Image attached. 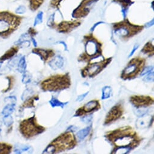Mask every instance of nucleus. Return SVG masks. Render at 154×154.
Returning <instances> with one entry per match:
<instances>
[{
	"label": "nucleus",
	"instance_id": "obj_1",
	"mask_svg": "<svg viewBox=\"0 0 154 154\" xmlns=\"http://www.w3.org/2000/svg\"><path fill=\"white\" fill-rule=\"evenodd\" d=\"M22 17L8 11H0V37L6 39L17 30Z\"/></svg>",
	"mask_w": 154,
	"mask_h": 154
},
{
	"label": "nucleus",
	"instance_id": "obj_2",
	"mask_svg": "<svg viewBox=\"0 0 154 154\" xmlns=\"http://www.w3.org/2000/svg\"><path fill=\"white\" fill-rule=\"evenodd\" d=\"M75 138L71 132H65L53 140L43 153H51L63 151L65 149H70L75 146Z\"/></svg>",
	"mask_w": 154,
	"mask_h": 154
},
{
	"label": "nucleus",
	"instance_id": "obj_3",
	"mask_svg": "<svg viewBox=\"0 0 154 154\" xmlns=\"http://www.w3.org/2000/svg\"><path fill=\"white\" fill-rule=\"evenodd\" d=\"M134 134L130 128H123L108 134V138L116 143L117 147H130L135 141Z\"/></svg>",
	"mask_w": 154,
	"mask_h": 154
},
{
	"label": "nucleus",
	"instance_id": "obj_4",
	"mask_svg": "<svg viewBox=\"0 0 154 154\" xmlns=\"http://www.w3.org/2000/svg\"><path fill=\"white\" fill-rule=\"evenodd\" d=\"M70 85V80L68 74L57 75L48 77L41 83L43 90L56 91L67 88Z\"/></svg>",
	"mask_w": 154,
	"mask_h": 154
},
{
	"label": "nucleus",
	"instance_id": "obj_5",
	"mask_svg": "<svg viewBox=\"0 0 154 154\" xmlns=\"http://www.w3.org/2000/svg\"><path fill=\"white\" fill-rule=\"evenodd\" d=\"M19 130L24 137L29 138L43 132L45 128L38 125L35 117H32L21 123Z\"/></svg>",
	"mask_w": 154,
	"mask_h": 154
},
{
	"label": "nucleus",
	"instance_id": "obj_6",
	"mask_svg": "<svg viewBox=\"0 0 154 154\" xmlns=\"http://www.w3.org/2000/svg\"><path fill=\"white\" fill-rule=\"evenodd\" d=\"M144 62L145 61L141 58H134L132 59L123 71L122 77L126 79L135 77L144 65Z\"/></svg>",
	"mask_w": 154,
	"mask_h": 154
},
{
	"label": "nucleus",
	"instance_id": "obj_7",
	"mask_svg": "<svg viewBox=\"0 0 154 154\" xmlns=\"http://www.w3.org/2000/svg\"><path fill=\"white\" fill-rule=\"evenodd\" d=\"M111 61L110 58L109 60H105L103 62H100L99 63L93 62L90 63L89 65L83 69L82 72V76L85 77L86 76H89V77H93L96 76V74L100 73L103 68L106 67Z\"/></svg>",
	"mask_w": 154,
	"mask_h": 154
},
{
	"label": "nucleus",
	"instance_id": "obj_8",
	"mask_svg": "<svg viewBox=\"0 0 154 154\" xmlns=\"http://www.w3.org/2000/svg\"><path fill=\"white\" fill-rule=\"evenodd\" d=\"M130 100L133 105L137 108L149 106L153 102V100L151 97L145 96H132L131 97Z\"/></svg>",
	"mask_w": 154,
	"mask_h": 154
},
{
	"label": "nucleus",
	"instance_id": "obj_9",
	"mask_svg": "<svg viewBox=\"0 0 154 154\" xmlns=\"http://www.w3.org/2000/svg\"><path fill=\"white\" fill-rule=\"evenodd\" d=\"M123 112V110L122 106L120 105V104H118V105L114 106L108 113L105 123L108 124L117 120V119H118L122 116Z\"/></svg>",
	"mask_w": 154,
	"mask_h": 154
},
{
	"label": "nucleus",
	"instance_id": "obj_10",
	"mask_svg": "<svg viewBox=\"0 0 154 154\" xmlns=\"http://www.w3.org/2000/svg\"><path fill=\"white\" fill-rule=\"evenodd\" d=\"M101 45L95 39H89L85 44V50L89 56H96L97 53L100 54Z\"/></svg>",
	"mask_w": 154,
	"mask_h": 154
},
{
	"label": "nucleus",
	"instance_id": "obj_11",
	"mask_svg": "<svg viewBox=\"0 0 154 154\" xmlns=\"http://www.w3.org/2000/svg\"><path fill=\"white\" fill-rule=\"evenodd\" d=\"M98 106V101L96 100H91L90 102L86 103L85 105L82 106V108H79L76 112L74 116H82L83 114L91 112L97 109Z\"/></svg>",
	"mask_w": 154,
	"mask_h": 154
},
{
	"label": "nucleus",
	"instance_id": "obj_12",
	"mask_svg": "<svg viewBox=\"0 0 154 154\" xmlns=\"http://www.w3.org/2000/svg\"><path fill=\"white\" fill-rule=\"evenodd\" d=\"M32 52L34 54H38L41 59L43 61H47L48 58L53 55V52L52 50H44V49H39V48H35L33 49Z\"/></svg>",
	"mask_w": 154,
	"mask_h": 154
},
{
	"label": "nucleus",
	"instance_id": "obj_13",
	"mask_svg": "<svg viewBox=\"0 0 154 154\" xmlns=\"http://www.w3.org/2000/svg\"><path fill=\"white\" fill-rule=\"evenodd\" d=\"M63 59L61 56H56L49 62L48 64L53 69L61 68L63 65Z\"/></svg>",
	"mask_w": 154,
	"mask_h": 154
},
{
	"label": "nucleus",
	"instance_id": "obj_14",
	"mask_svg": "<svg viewBox=\"0 0 154 154\" xmlns=\"http://www.w3.org/2000/svg\"><path fill=\"white\" fill-rule=\"evenodd\" d=\"M80 22L74 21V22H62L59 24V29L61 32H67L69 30H71V29L74 27L79 26Z\"/></svg>",
	"mask_w": 154,
	"mask_h": 154
},
{
	"label": "nucleus",
	"instance_id": "obj_15",
	"mask_svg": "<svg viewBox=\"0 0 154 154\" xmlns=\"http://www.w3.org/2000/svg\"><path fill=\"white\" fill-rule=\"evenodd\" d=\"M18 51V48L17 47H12L11 48H10L8 51L5 53L0 58V61L3 62L5 60L11 59L14 56L15 54L17 53Z\"/></svg>",
	"mask_w": 154,
	"mask_h": 154
},
{
	"label": "nucleus",
	"instance_id": "obj_16",
	"mask_svg": "<svg viewBox=\"0 0 154 154\" xmlns=\"http://www.w3.org/2000/svg\"><path fill=\"white\" fill-rule=\"evenodd\" d=\"M91 130V126H87L79 131L77 134V136L78 138L81 140H84V139L88 136L89 132H90Z\"/></svg>",
	"mask_w": 154,
	"mask_h": 154
},
{
	"label": "nucleus",
	"instance_id": "obj_17",
	"mask_svg": "<svg viewBox=\"0 0 154 154\" xmlns=\"http://www.w3.org/2000/svg\"><path fill=\"white\" fill-rule=\"evenodd\" d=\"M44 0H29V7L32 11H35L40 7Z\"/></svg>",
	"mask_w": 154,
	"mask_h": 154
},
{
	"label": "nucleus",
	"instance_id": "obj_18",
	"mask_svg": "<svg viewBox=\"0 0 154 154\" xmlns=\"http://www.w3.org/2000/svg\"><path fill=\"white\" fill-rule=\"evenodd\" d=\"M15 104L16 103H11L5 106L2 111V114H3V115L4 116L11 115L15 110Z\"/></svg>",
	"mask_w": 154,
	"mask_h": 154
},
{
	"label": "nucleus",
	"instance_id": "obj_19",
	"mask_svg": "<svg viewBox=\"0 0 154 154\" xmlns=\"http://www.w3.org/2000/svg\"><path fill=\"white\" fill-rule=\"evenodd\" d=\"M26 57L22 56L20 58L18 63V71L21 73H24L26 72Z\"/></svg>",
	"mask_w": 154,
	"mask_h": 154
},
{
	"label": "nucleus",
	"instance_id": "obj_20",
	"mask_svg": "<svg viewBox=\"0 0 154 154\" xmlns=\"http://www.w3.org/2000/svg\"><path fill=\"white\" fill-rule=\"evenodd\" d=\"M12 146L7 143H0V153H9L11 152Z\"/></svg>",
	"mask_w": 154,
	"mask_h": 154
},
{
	"label": "nucleus",
	"instance_id": "obj_21",
	"mask_svg": "<svg viewBox=\"0 0 154 154\" xmlns=\"http://www.w3.org/2000/svg\"><path fill=\"white\" fill-rule=\"evenodd\" d=\"M112 93V89L110 87L106 86L102 89V99L105 100V99L111 97Z\"/></svg>",
	"mask_w": 154,
	"mask_h": 154
},
{
	"label": "nucleus",
	"instance_id": "obj_22",
	"mask_svg": "<svg viewBox=\"0 0 154 154\" xmlns=\"http://www.w3.org/2000/svg\"><path fill=\"white\" fill-rule=\"evenodd\" d=\"M51 106L52 107H61V108H63L64 106L66 105L67 104V102L66 103H63L59 101V100H58L57 98H54V97H52V99L49 102Z\"/></svg>",
	"mask_w": 154,
	"mask_h": 154
},
{
	"label": "nucleus",
	"instance_id": "obj_23",
	"mask_svg": "<svg viewBox=\"0 0 154 154\" xmlns=\"http://www.w3.org/2000/svg\"><path fill=\"white\" fill-rule=\"evenodd\" d=\"M141 52L145 53V54H149L151 56V54L153 55V45L151 44V42H148L147 44H146V46L143 47L142 49Z\"/></svg>",
	"mask_w": 154,
	"mask_h": 154
},
{
	"label": "nucleus",
	"instance_id": "obj_24",
	"mask_svg": "<svg viewBox=\"0 0 154 154\" xmlns=\"http://www.w3.org/2000/svg\"><path fill=\"white\" fill-rule=\"evenodd\" d=\"M13 122V118L11 115L4 116V117L3 118V123L6 126L9 127L10 126H11Z\"/></svg>",
	"mask_w": 154,
	"mask_h": 154
},
{
	"label": "nucleus",
	"instance_id": "obj_25",
	"mask_svg": "<svg viewBox=\"0 0 154 154\" xmlns=\"http://www.w3.org/2000/svg\"><path fill=\"white\" fill-rule=\"evenodd\" d=\"M42 18H43V12H39L37 16L36 17L35 19H34V26H37L38 24H41L42 22Z\"/></svg>",
	"mask_w": 154,
	"mask_h": 154
},
{
	"label": "nucleus",
	"instance_id": "obj_26",
	"mask_svg": "<svg viewBox=\"0 0 154 154\" xmlns=\"http://www.w3.org/2000/svg\"><path fill=\"white\" fill-rule=\"evenodd\" d=\"M153 67L152 66H149V67H146L145 68H144L143 70L141 73V74H140L141 76H145V75H146V74L153 71Z\"/></svg>",
	"mask_w": 154,
	"mask_h": 154
},
{
	"label": "nucleus",
	"instance_id": "obj_27",
	"mask_svg": "<svg viewBox=\"0 0 154 154\" xmlns=\"http://www.w3.org/2000/svg\"><path fill=\"white\" fill-rule=\"evenodd\" d=\"M33 100L34 98H29L27 101L25 102L23 104V106L26 108H32L34 106V104H33Z\"/></svg>",
	"mask_w": 154,
	"mask_h": 154
},
{
	"label": "nucleus",
	"instance_id": "obj_28",
	"mask_svg": "<svg viewBox=\"0 0 154 154\" xmlns=\"http://www.w3.org/2000/svg\"><path fill=\"white\" fill-rule=\"evenodd\" d=\"M153 72L152 71L149 74H146V76L144 79V81L146 82H151L153 81Z\"/></svg>",
	"mask_w": 154,
	"mask_h": 154
},
{
	"label": "nucleus",
	"instance_id": "obj_29",
	"mask_svg": "<svg viewBox=\"0 0 154 154\" xmlns=\"http://www.w3.org/2000/svg\"><path fill=\"white\" fill-rule=\"evenodd\" d=\"M26 11V8L24 6H19L15 11V13L18 15H22L24 14Z\"/></svg>",
	"mask_w": 154,
	"mask_h": 154
},
{
	"label": "nucleus",
	"instance_id": "obj_30",
	"mask_svg": "<svg viewBox=\"0 0 154 154\" xmlns=\"http://www.w3.org/2000/svg\"><path fill=\"white\" fill-rule=\"evenodd\" d=\"M31 78L30 77V75L28 74L24 73V76L22 77V82L24 83H27L30 82Z\"/></svg>",
	"mask_w": 154,
	"mask_h": 154
},
{
	"label": "nucleus",
	"instance_id": "obj_31",
	"mask_svg": "<svg viewBox=\"0 0 154 154\" xmlns=\"http://www.w3.org/2000/svg\"><path fill=\"white\" fill-rule=\"evenodd\" d=\"M88 92H87L85 93L81 94V95H80V96H79L77 97V98L76 99V101H78V102H81V101H82L83 100V99L85 98V97L88 95Z\"/></svg>",
	"mask_w": 154,
	"mask_h": 154
},
{
	"label": "nucleus",
	"instance_id": "obj_32",
	"mask_svg": "<svg viewBox=\"0 0 154 154\" xmlns=\"http://www.w3.org/2000/svg\"><path fill=\"white\" fill-rule=\"evenodd\" d=\"M138 47H139L138 45H135V46H134V48H133V49H132V50L131 51V53L130 54V55H129V56H128V58H131V56L133 55L134 53H135V52L137 50V48H138Z\"/></svg>",
	"mask_w": 154,
	"mask_h": 154
},
{
	"label": "nucleus",
	"instance_id": "obj_33",
	"mask_svg": "<svg viewBox=\"0 0 154 154\" xmlns=\"http://www.w3.org/2000/svg\"><path fill=\"white\" fill-rule=\"evenodd\" d=\"M28 33L29 34H30V36H34L37 33V32L33 28H30L28 30Z\"/></svg>",
	"mask_w": 154,
	"mask_h": 154
},
{
	"label": "nucleus",
	"instance_id": "obj_34",
	"mask_svg": "<svg viewBox=\"0 0 154 154\" xmlns=\"http://www.w3.org/2000/svg\"><path fill=\"white\" fill-rule=\"evenodd\" d=\"M91 118H92V117L91 116H87V117H83L82 118V120L84 121V122H89V121H90L91 120Z\"/></svg>",
	"mask_w": 154,
	"mask_h": 154
},
{
	"label": "nucleus",
	"instance_id": "obj_35",
	"mask_svg": "<svg viewBox=\"0 0 154 154\" xmlns=\"http://www.w3.org/2000/svg\"><path fill=\"white\" fill-rule=\"evenodd\" d=\"M153 19H152V20L151 21V22L150 21L149 23L146 24V27H149L153 26Z\"/></svg>",
	"mask_w": 154,
	"mask_h": 154
},
{
	"label": "nucleus",
	"instance_id": "obj_36",
	"mask_svg": "<svg viewBox=\"0 0 154 154\" xmlns=\"http://www.w3.org/2000/svg\"><path fill=\"white\" fill-rule=\"evenodd\" d=\"M32 42H33V44L34 45V47H36L37 46V42L35 41V39H34L33 38H32Z\"/></svg>",
	"mask_w": 154,
	"mask_h": 154
},
{
	"label": "nucleus",
	"instance_id": "obj_37",
	"mask_svg": "<svg viewBox=\"0 0 154 154\" xmlns=\"http://www.w3.org/2000/svg\"><path fill=\"white\" fill-rule=\"evenodd\" d=\"M59 43H61V44H62L63 45V46H64V47H65V50H67V46H66V44H65V42H63V41H60V42H59Z\"/></svg>",
	"mask_w": 154,
	"mask_h": 154
},
{
	"label": "nucleus",
	"instance_id": "obj_38",
	"mask_svg": "<svg viewBox=\"0 0 154 154\" xmlns=\"http://www.w3.org/2000/svg\"><path fill=\"white\" fill-rule=\"evenodd\" d=\"M101 23H103V22H98V23H96L95 25H94V26H93V27H92V28H91V31H93L94 30V28H95L97 26V25L98 24H101Z\"/></svg>",
	"mask_w": 154,
	"mask_h": 154
},
{
	"label": "nucleus",
	"instance_id": "obj_39",
	"mask_svg": "<svg viewBox=\"0 0 154 154\" xmlns=\"http://www.w3.org/2000/svg\"><path fill=\"white\" fill-rule=\"evenodd\" d=\"M2 63H3V62L2 61H0V68H1V66H2Z\"/></svg>",
	"mask_w": 154,
	"mask_h": 154
},
{
	"label": "nucleus",
	"instance_id": "obj_40",
	"mask_svg": "<svg viewBox=\"0 0 154 154\" xmlns=\"http://www.w3.org/2000/svg\"><path fill=\"white\" fill-rule=\"evenodd\" d=\"M1 129H0V133H1Z\"/></svg>",
	"mask_w": 154,
	"mask_h": 154
}]
</instances>
